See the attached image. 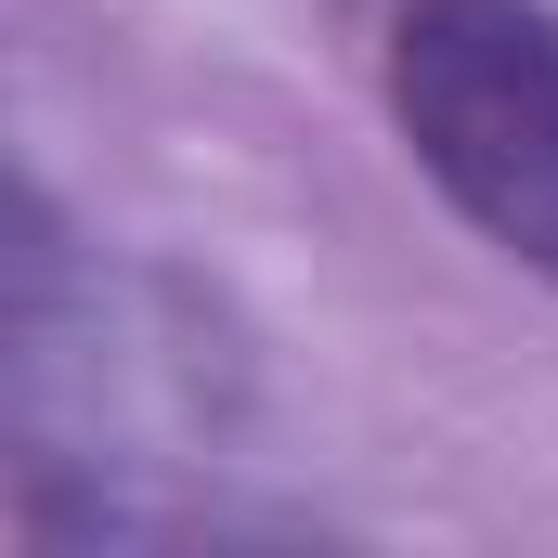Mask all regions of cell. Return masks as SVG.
I'll use <instances>...</instances> for the list:
<instances>
[{"instance_id":"obj_1","label":"cell","mask_w":558,"mask_h":558,"mask_svg":"<svg viewBox=\"0 0 558 558\" xmlns=\"http://www.w3.org/2000/svg\"><path fill=\"white\" fill-rule=\"evenodd\" d=\"M390 118L416 169L520 274L558 286V13L546 0H403Z\"/></svg>"}]
</instances>
